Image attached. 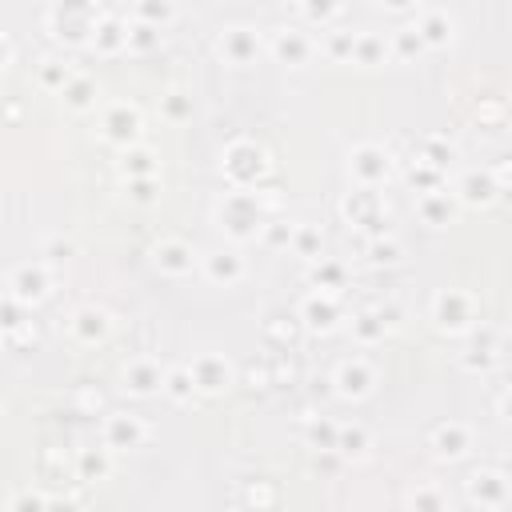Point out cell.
I'll use <instances>...</instances> for the list:
<instances>
[{"label": "cell", "instance_id": "obj_31", "mask_svg": "<svg viewBox=\"0 0 512 512\" xmlns=\"http://www.w3.org/2000/svg\"><path fill=\"white\" fill-rule=\"evenodd\" d=\"M308 280H312V288H320V292H344V284H348V268L340 264V260H328L324 252L312 260V268H308Z\"/></svg>", "mask_w": 512, "mask_h": 512}, {"label": "cell", "instance_id": "obj_5", "mask_svg": "<svg viewBox=\"0 0 512 512\" xmlns=\"http://www.w3.org/2000/svg\"><path fill=\"white\" fill-rule=\"evenodd\" d=\"M340 216L364 236H384L388 232V200H384L380 188L352 184V192H344V200H340Z\"/></svg>", "mask_w": 512, "mask_h": 512}, {"label": "cell", "instance_id": "obj_43", "mask_svg": "<svg viewBox=\"0 0 512 512\" xmlns=\"http://www.w3.org/2000/svg\"><path fill=\"white\" fill-rule=\"evenodd\" d=\"M444 176H448V172L412 160V168H408V188H412V192H436V188H444Z\"/></svg>", "mask_w": 512, "mask_h": 512}, {"label": "cell", "instance_id": "obj_18", "mask_svg": "<svg viewBox=\"0 0 512 512\" xmlns=\"http://www.w3.org/2000/svg\"><path fill=\"white\" fill-rule=\"evenodd\" d=\"M200 272L216 288H236L248 276V260L240 256V248H212L200 256Z\"/></svg>", "mask_w": 512, "mask_h": 512}, {"label": "cell", "instance_id": "obj_39", "mask_svg": "<svg viewBox=\"0 0 512 512\" xmlns=\"http://www.w3.org/2000/svg\"><path fill=\"white\" fill-rule=\"evenodd\" d=\"M288 248L312 264V260L324 252V236H320L316 224H292V240H288Z\"/></svg>", "mask_w": 512, "mask_h": 512}, {"label": "cell", "instance_id": "obj_30", "mask_svg": "<svg viewBox=\"0 0 512 512\" xmlns=\"http://www.w3.org/2000/svg\"><path fill=\"white\" fill-rule=\"evenodd\" d=\"M72 468H76V480H84V484L108 480V472H112V452H108V448H80L76 460H72Z\"/></svg>", "mask_w": 512, "mask_h": 512}, {"label": "cell", "instance_id": "obj_9", "mask_svg": "<svg viewBox=\"0 0 512 512\" xmlns=\"http://www.w3.org/2000/svg\"><path fill=\"white\" fill-rule=\"evenodd\" d=\"M296 320H300V328H304V332H316V336L336 332V328H340V320H344L340 292H320V288H312V292L300 300Z\"/></svg>", "mask_w": 512, "mask_h": 512}, {"label": "cell", "instance_id": "obj_56", "mask_svg": "<svg viewBox=\"0 0 512 512\" xmlns=\"http://www.w3.org/2000/svg\"><path fill=\"white\" fill-rule=\"evenodd\" d=\"M8 64H12V40H8L4 32H0V72H4Z\"/></svg>", "mask_w": 512, "mask_h": 512}, {"label": "cell", "instance_id": "obj_16", "mask_svg": "<svg viewBox=\"0 0 512 512\" xmlns=\"http://www.w3.org/2000/svg\"><path fill=\"white\" fill-rule=\"evenodd\" d=\"M100 436H104V448L108 452H136L148 440V424L136 412H108Z\"/></svg>", "mask_w": 512, "mask_h": 512}, {"label": "cell", "instance_id": "obj_48", "mask_svg": "<svg viewBox=\"0 0 512 512\" xmlns=\"http://www.w3.org/2000/svg\"><path fill=\"white\" fill-rule=\"evenodd\" d=\"M68 76H72L68 64H56V60H44V64H40V84H44L48 92H60V88L68 84Z\"/></svg>", "mask_w": 512, "mask_h": 512}, {"label": "cell", "instance_id": "obj_13", "mask_svg": "<svg viewBox=\"0 0 512 512\" xmlns=\"http://www.w3.org/2000/svg\"><path fill=\"white\" fill-rule=\"evenodd\" d=\"M52 292V268L48 260H28V264H16L12 276H8V296H16L24 308L48 300Z\"/></svg>", "mask_w": 512, "mask_h": 512}, {"label": "cell", "instance_id": "obj_27", "mask_svg": "<svg viewBox=\"0 0 512 512\" xmlns=\"http://www.w3.org/2000/svg\"><path fill=\"white\" fill-rule=\"evenodd\" d=\"M60 100H64V108H68V112L84 116V112H92V108H96V100H100V88H96V80H92V76H84V72H72V76H68V84L60 88Z\"/></svg>", "mask_w": 512, "mask_h": 512}, {"label": "cell", "instance_id": "obj_49", "mask_svg": "<svg viewBox=\"0 0 512 512\" xmlns=\"http://www.w3.org/2000/svg\"><path fill=\"white\" fill-rule=\"evenodd\" d=\"M164 116H168V120H188V116H192V96L168 92V96H164Z\"/></svg>", "mask_w": 512, "mask_h": 512}, {"label": "cell", "instance_id": "obj_50", "mask_svg": "<svg viewBox=\"0 0 512 512\" xmlns=\"http://www.w3.org/2000/svg\"><path fill=\"white\" fill-rule=\"evenodd\" d=\"M244 380H248V388H272L268 356H260V360H248V368H244Z\"/></svg>", "mask_w": 512, "mask_h": 512}, {"label": "cell", "instance_id": "obj_46", "mask_svg": "<svg viewBox=\"0 0 512 512\" xmlns=\"http://www.w3.org/2000/svg\"><path fill=\"white\" fill-rule=\"evenodd\" d=\"M352 36H356V32L328 28V32H324V56H328V60H352Z\"/></svg>", "mask_w": 512, "mask_h": 512}, {"label": "cell", "instance_id": "obj_38", "mask_svg": "<svg viewBox=\"0 0 512 512\" xmlns=\"http://www.w3.org/2000/svg\"><path fill=\"white\" fill-rule=\"evenodd\" d=\"M416 160H420V164H432V168H440V172H448V164L456 160V148H452L444 136H424V140L416 144Z\"/></svg>", "mask_w": 512, "mask_h": 512}, {"label": "cell", "instance_id": "obj_2", "mask_svg": "<svg viewBox=\"0 0 512 512\" xmlns=\"http://www.w3.org/2000/svg\"><path fill=\"white\" fill-rule=\"evenodd\" d=\"M96 20H100L96 0H52V4H48V12H44L48 32H52L60 44H68V48L88 44V40H92Z\"/></svg>", "mask_w": 512, "mask_h": 512}, {"label": "cell", "instance_id": "obj_28", "mask_svg": "<svg viewBox=\"0 0 512 512\" xmlns=\"http://www.w3.org/2000/svg\"><path fill=\"white\" fill-rule=\"evenodd\" d=\"M116 168H120L124 180H132V176H160V160H156V152L144 148V144H128V148H120Z\"/></svg>", "mask_w": 512, "mask_h": 512}, {"label": "cell", "instance_id": "obj_6", "mask_svg": "<svg viewBox=\"0 0 512 512\" xmlns=\"http://www.w3.org/2000/svg\"><path fill=\"white\" fill-rule=\"evenodd\" d=\"M392 176V156L384 144L376 140H364L348 152V180L360 184V188H384Z\"/></svg>", "mask_w": 512, "mask_h": 512}, {"label": "cell", "instance_id": "obj_11", "mask_svg": "<svg viewBox=\"0 0 512 512\" xmlns=\"http://www.w3.org/2000/svg\"><path fill=\"white\" fill-rule=\"evenodd\" d=\"M140 132H144V116L136 104L128 100H116L100 112V136L112 144V148H128V144H140Z\"/></svg>", "mask_w": 512, "mask_h": 512}, {"label": "cell", "instance_id": "obj_52", "mask_svg": "<svg viewBox=\"0 0 512 512\" xmlns=\"http://www.w3.org/2000/svg\"><path fill=\"white\" fill-rule=\"evenodd\" d=\"M244 504H264V508H268V504H276V488H264V484L256 480V484L244 492Z\"/></svg>", "mask_w": 512, "mask_h": 512}, {"label": "cell", "instance_id": "obj_12", "mask_svg": "<svg viewBox=\"0 0 512 512\" xmlns=\"http://www.w3.org/2000/svg\"><path fill=\"white\" fill-rule=\"evenodd\" d=\"M452 196H456L460 208H488V204H496V200L504 196V188H500L496 172H492L488 164H480V168H464V172L456 176Z\"/></svg>", "mask_w": 512, "mask_h": 512}, {"label": "cell", "instance_id": "obj_1", "mask_svg": "<svg viewBox=\"0 0 512 512\" xmlns=\"http://www.w3.org/2000/svg\"><path fill=\"white\" fill-rule=\"evenodd\" d=\"M268 216H272V204L260 196V188H228L220 196V204H216V228L232 244L256 240Z\"/></svg>", "mask_w": 512, "mask_h": 512}, {"label": "cell", "instance_id": "obj_14", "mask_svg": "<svg viewBox=\"0 0 512 512\" xmlns=\"http://www.w3.org/2000/svg\"><path fill=\"white\" fill-rule=\"evenodd\" d=\"M188 372H192V384H196V396H220L236 384V368L220 356V352H200L188 360Z\"/></svg>", "mask_w": 512, "mask_h": 512}, {"label": "cell", "instance_id": "obj_35", "mask_svg": "<svg viewBox=\"0 0 512 512\" xmlns=\"http://www.w3.org/2000/svg\"><path fill=\"white\" fill-rule=\"evenodd\" d=\"M400 256H404V248H400V240H396L392 232L368 236V244H364V260H368L372 268H392V264H400Z\"/></svg>", "mask_w": 512, "mask_h": 512}, {"label": "cell", "instance_id": "obj_32", "mask_svg": "<svg viewBox=\"0 0 512 512\" xmlns=\"http://www.w3.org/2000/svg\"><path fill=\"white\" fill-rule=\"evenodd\" d=\"M264 340L272 344V348H292L296 344V336L304 332L300 328V320H296V312H272L268 320H264Z\"/></svg>", "mask_w": 512, "mask_h": 512}, {"label": "cell", "instance_id": "obj_47", "mask_svg": "<svg viewBox=\"0 0 512 512\" xmlns=\"http://www.w3.org/2000/svg\"><path fill=\"white\" fill-rule=\"evenodd\" d=\"M260 240L268 244V248H288V240H292V224L288 220H264V228H260Z\"/></svg>", "mask_w": 512, "mask_h": 512}, {"label": "cell", "instance_id": "obj_53", "mask_svg": "<svg viewBox=\"0 0 512 512\" xmlns=\"http://www.w3.org/2000/svg\"><path fill=\"white\" fill-rule=\"evenodd\" d=\"M12 508H44V504H52L48 496H36V492H20V496H12L8 500Z\"/></svg>", "mask_w": 512, "mask_h": 512}, {"label": "cell", "instance_id": "obj_25", "mask_svg": "<svg viewBox=\"0 0 512 512\" xmlns=\"http://www.w3.org/2000/svg\"><path fill=\"white\" fill-rule=\"evenodd\" d=\"M456 196L448 188H436V192H420L416 196V216L428 224V228H448L456 220Z\"/></svg>", "mask_w": 512, "mask_h": 512}, {"label": "cell", "instance_id": "obj_29", "mask_svg": "<svg viewBox=\"0 0 512 512\" xmlns=\"http://www.w3.org/2000/svg\"><path fill=\"white\" fill-rule=\"evenodd\" d=\"M368 448H372V432H368L364 424H340V428H336L332 452H336L340 460H364Z\"/></svg>", "mask_w": 512, "mask_h": 512}, {"label": "cell", "instance_id": "obj_7", "mask_svg": "<svg viewBox=\"0 0 512 512\" xmlns=\"http://www.w3.org/2000/svg\"><path fill=\"white\" fill-rule=\"evenodd\" d=\"M464 336H468V348L460 352V364H464L468 372L488 376L492 368H500V356H504V336H500V328H492V324L476 320Z\"/></svg>", "mask_w": 512, "mask_h": 512}, {"label": "cell", "instance_id": "obj_21", "mask_svg": "<svg viewBox=\"0 0 512 512\" xmlns=\"http://www.w3.org/2000/svg\"><path fill=\"white\" fill-rule=\"evenodd\" d=\"M152 264H156V272L180 280V276H188V272L196 268V248H192L188 240H180V236H164V240L152 248Z\"/></svg>", "mask_w": 512, "mask_h": 512}, {"label": "cell", "instance_id": "obj_40", "mask_svg": "<svg viewBox=\"0 0 512 512\" xmlns=\"http://www.w3.org/2000/svg\"><path fill=\"white\" fill-rule=\"evenodd\" d=\"M132 20L168 28V24L176 20V4H172V0H132Z\"/></svg>", "mask_w": 512, "mask_h": 512}, {"label": "cell", "instance_id": "obj_3", "mask_svg": "<svg viewBox=\"0 0 512 512\" xmlns=\"http://www.w3.org/2000/svg\"><path fill=\"white\" fill-rule=\"evenodd\" d=\"M268 168H272L268 152H264L256 140H248V136L232 140V144L220 152V176H224L228 188H260L264 176H268Z\"/></svg>", "mask_w": 512, "mask_h": 512}, {"label": "cell", "instance_id": "obj_42", "mask_svg": "<svg viewBox=\"0 0 512 512\" xmlns=\"http://www.w3.org/2000/svg\"><path fill=\"white\" fill-rule=\"evenodd\" d=\"M28 328V316H24V304L16 300V296H4L0 300V336L4 340H12L16 332H24Z\"/></svg>", "mask_w": 512, "mask_h": 512}, {"label": "cell", "instance_id": "obj_4", "mask_svg": "<svg viewBox=\"0 0 512 512\" xmlns=\"http://www.w3.org/2000/svg\"><path fill=\"white\" fill-rule=\"evenodd\" d=\"M428 316H432L436 332H444V336H464V332L480 320V304H476V296L464 292V288H440V292L432 296V304H428Z\"/></svg>", "mask_w": 512, "mask_h": 512}, {"label": "cell", "instance_id": "obj_24", "mask_svg": "<svg viewBox=\"0 0 512 512\" xmlns=\"http://www.w3.org/2000/svg\"><path fill=\"white\" fill-rule=\"evenodd\" d=\"M164 380V368L152 356H136L124 364V392L128 396H156Z\"/></svg>", "mask_w": 512, "mask_h": 512}, {"label": "cell", "instance_id": "obj_55", "mask_svg": "<svg viewBox=\"0 0 512 512\" xmlns=\"http://www.w3.org/2000/svg\"><path fill=\"white\" fill-rule=\"evenodd\" d=\"M376 4H380L384 12H396V16H400V12H412L420 0H376Z\"/></svg>", "mask_w": 512, "mask_h": 512}, {"label": "cell", "instance_id": "obj_26", "mask_svg": "<svg viewBox=\"0 0 512 512\" xmlns=\"http://www.w3.org/2000/svg\"><path fill=\"white\" fill-rule=\"evenodd\" d=\"M392 328H396V320H392L384 308H364V312H356V316H352V340H356L360 348L380 344Z\"/></svg>", "mask_w": 512, "mask_h": 512}, {"label": "cell", "instance_id": "obj_10", "mask_svg": "<svg viewBox=\"0 0 512 512\" xmlns=\"http://www.w3.org/2000/svg\"><path fill=\"white\" fill-rule=\"evenodd\" d=\"M376 364L368 360V356H348V360H340L336 364V372H332V392L340 396V400H368L372 392H376Z\"/></svg>", "mask_w": 512, "mask_h": 512}, {"label": "cell", "instance_id": "obj_51", "mask_svg": "<svg viewBox=\"0 0 512 512\" xmlns=\"http://www.w3.org/2000/svg\"><path fill=\"white\" fill-rule=\"evenodd\" d=\"M408 504H412V508H432V512H440L448 500H444V492H436V488H416V492L408 496Z\"/></svg>", "mask_w": 512, "mask_h": 512}, {"label": "cell", "instance_id": "obj_54", "mask_svg": "<svg viewBox=\"0 0 512 512\" xmlns=\"http://www.w3.org/2000/svg\"><path fill=\"white\" fill-rule=\"evenodd\" d=\"M44 256H48V264H52V260H68V256H72V244H68V240H64V244L52 240V244H44Z\"/></svg>", "mask_w": 512, "mask_h": 512}, {"label": "cell", "instance_id": "obj_23", "mask_svg": "<svg viewBox=\"0 0 512 512\" xmlns=\"http://www.w3.org/2000/svg\"><path fill=\"white\" fill-rule=\"evenodd\" d=\"M88 48H96L100 56H120V52H128V20H120L116 12H100Z\"/></svg>", "mask_w": 512, "mask_h": 512}, {"label": "cell", "instance_id": "obj_19", "mask_svg": "<svg viewBox=\"0 0 512 512\" xmlns=\"http://www.w3.org/2000/svg\"><path fill=\"white\" fill-rule=\"evenodd\" d=\"M68 332H72L76 344L96 348V344H104L108 332H112V312L100 308V304H80V308H72V316H68Z\"/></svg>", "mask_w": 512, "mask_h": 512}, {"label": "cell", "instance_id": "obj_15", "mask_svg": "<svg viewBox=\"0 0 512 512\" xmlns=\"http://www.w3.org/2000/svg\"><path fill=\"white\" fill-rule=\"evenodd\" d=\"M216 52H220V60H228L232 68H248V64H256V56L264 52V40H260V32L248 28V24H228V28H220V36H216Z\"/></svg>", "mask_w": 512, "mask_h": 512}, {"label": "cell", "instance_id": "obj_33", "mask_svg": "<svg viewBox=\"0 0 512 512\" xmlns=\"http://www.w3.org/2000/svg\"><path fill=\"white\" fill-rule=\"evenodd\" d=\"M160 392H164L172 404H192V400H196V384H192L188 364H172V368H164Z\"/></svg>", "mask_w": 512, "mask_h": 512}, {"label": "cell", "instance_id": "obj_17", "mask_svg": "<svg viewBox=\"0 0 512 512\" xmlns=\"http://www.w3.org/2000/svg\"><path fill=\"white\" fill-rule=\"evenodd\" d=\"M264 48L272 52L276 64H284V68H304V64L312 60V52H316V40H312L304 28H276Z\"/></svg>", "mask_w": 512, "mask_h": 512}, {"label": "cell", "instance_id": "obj_8", "mask_svg": "<svg viewBox=\"0 0 512 512\" xmlns=\"http://www.w3.org/2000/svg\"><path fill=\"white\" fill-rule=\"evenodd\" d=\"M464 496H468V504H476L484 512H504L512 504V480L504 468H476L464 480Z\"/></svg>", "mask_w": 512, "mask_h": 512}, {"label": "cell", "instance_id": "obj_34", "mask_svg": "<svg viewBox=\"0 0 512 512\" xmlns=\"http://www.w3.org/2000/svg\"><path fill=\"white\" fill-rule=\"evenodd\" d=\"M352 60L364 68H376L388 60V40L380 32H356L352 36Z\"/></svg>", "mask_w": 512, "mask_h": 512}, {"label": "cell", "instance_id": "obj_37", "mask_svg": "<svg viewBox=\"0 0 512 512\" xmlns=\"http://www.w3.org/2000/svg\"><path fill=\"white\" fill-rule=\"evenodd\" d=\"M424 52L428 48H424V40H420V32L412 24H404V28H396L388 36V56H396V60H420Z\"/></svg>", "mask_w": 512, "mask_h": 512}, {"label": "cell", "instance_id": "obj_44", "mask_svg": "<svg viewBox=\"0 0 512 512\" xmlns=\"http://www.w3.org/2000/svg\"><path fill=\"white\" fill-rule=\"evenodd\" d=\"M336 428H340V424H332L328 416H312V420L304 424V436H308V448H316V452H324V448H332V444H336Z\"/></svg>", "mask_w": 512, "mask_h": 512}, {"label": "cell", "instance_id": "obj_20", "mask_svg": "<svg viewBox=\"0 0 512 512\" xmlns=\"http://www.w3.org/2000/svg\"><path fill=\"white\" fill-rule=\"evenodd\" d=\"M428 448H432L436 460L456 464V460H464L472 452V428L464 420H444V424H436L428 432Z\"/></svg>", "mask_w": 512, "mask_h": 512}, {"label": "cell", "instance_id": "obj_45", "mask_svg": "<svg viewBox=\"0 0 512 512\" xmlns=\"http://www.w3.org/2000/svg\"><path fill=\"white\" fill-rule=\"evenodd\" d=\"M340 8H344V0H300L304 20H308V24H320V28H328V24L340 16Z\"/></svg>", "mask_w": 512, "mask_h": 512}, {"label": "cell", "instance_id": "obj_36", "mask_svg": "<svg viewBox=\"0 0 512 512\" xmlns=\"http://www.w3.org/2000/svg\"><path fill=\"white\" fill-rule=\"evenodd\" d=\"M160 44H164V28L144 24V20H128V52L148 56V52H156Z\"/></svg>", "mask_w": 512, "mask_h": 512}, {"label": "cell", "instance_id": "obj_41", "mask_svg": "<svg viewBox=\"0 0 512 512\" xmlns=\"http://www.w3.org/2000/svg\"><path fill=\"white\" fill-rule=\"evenodd\" d=\"M124 192H128L132 204L152 208L160 200V176H132V180H124Z\"/></svg>", "mask_w": 512, "mask_h": 512}, {"label": "cell", "instance_id": "obj_22", "mask_svg": "<svg viewBox=\"0 0 512 512\" xmlns=\"http://www.w3.org/2000/svg\"><path fill=\"white\" fill-rule=\"evenodd\" d=\"M412 28L420 32V40H424V48H428V52L448 48V44H452V36H456V20H452L444 8H424V12L416 16V24H412Z\"/></svg>", "mask_w": 512, "mask_h": 512}]
</instances>
